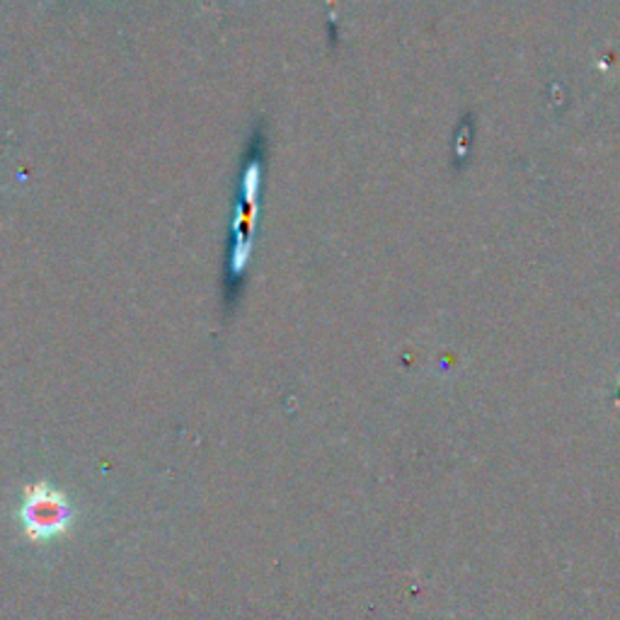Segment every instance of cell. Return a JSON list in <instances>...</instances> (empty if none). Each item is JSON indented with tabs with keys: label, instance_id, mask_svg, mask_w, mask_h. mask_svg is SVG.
<instances>
[{
	"label": "cell",
	"instance_id": "1",
	"mask_svg": "<svg viewBox=\"0 0 620 620\" xmlns=\"http://www.w3.org/2000/svg\"><path fill=\"white\" fill-rule=\"evenodd\" d=\"M74 519L64 492H58L52 485H32L22 505V523L32 541H46L54 535H62Z\"/></svg>",
	"mask_w": 620,
	"mask_h": 620
}]
</instances>
